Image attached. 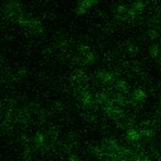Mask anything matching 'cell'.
<instances>
[{"instance_id": "6da1fadb", "label": "cell", "mask_w": 161, "mask_h": 161, "mask_svg": "<svg viewBox=\"0 0 161 161\" xmlns=\"http://www.w3.org/2000/svg\"><path fill=\"white\" fill-rule=\"evenodd\" d=\"M34 143H35V146H43L44 143H45V137H44V135L43 134H38L35 136V139H34Z\"/></svg>"}]
</instances>
